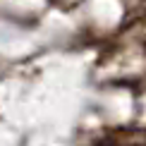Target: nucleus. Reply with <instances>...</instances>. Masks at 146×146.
Listing matches in <instances>:
<instances>
[{"mask_svg":"<svg viewBox=\"0 0 146 146\" xmlns=\"http://www.w3.org/2000/svg\"><path fill=\"white\" fill-rule=\"evenodd\" d=\"M103 146H146L144 129H120L106 137Z\"/></svg>","mask_w":146,"mask_h":146,"instance_id":"nucleus-1","label":"nucleus"}]
</instances>
